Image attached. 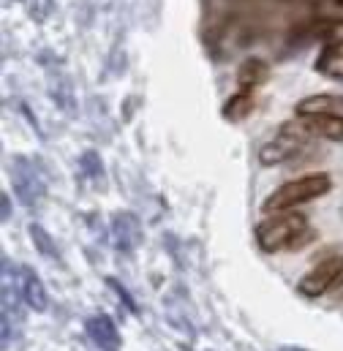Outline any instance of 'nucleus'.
<instances>
[{"mask_svg": "<svg viewBox=\"0 0 343 351\" xmlns=\"http://www.w3.org/2000/svg\"><path fill=\"white\" fill-rule=\"evenodd\" d=\"M333 188V180L330 175H305L300 180H292L286 185H281L275 193H270L261 204L264 213H281V210H292L297 204H305V202H314L319 196H324L327 191Z\"/></svg>", "mask_w": 343, "mask_h": 351, "instance_id": "f257e3e1", "label": "nucleus"}, {"mask_svg": "<svg viewBox=\"0 0 343 351\" xmlns=\"http://www.w3.org/2000/svg\"><path fill=\"white\" fill-rule=\"evenodd\" d=\"M308 229V218L303 213L281 210V215H272L257 226V243L261 251L278 254L283 248H292V243Z\"/></svg>", "mask_w": 343, "mask_h": 351, "instance_id": "f03ea898", "label": "nucleus"}, {"mask_svg": "<svg viewBox=\"0 0 343 351\" xmlns=\"http://www.w3.org/2000/svg\"><path fill=\"white\" fill-rule=\"evenodd\" d=\"M8 175H11V185H14V193L16 199L25 204V207H36L44 193H47V182L41 172L36 169V164L25 156H11L8 161Z\"/></svg>", "mask_w": 343, "mask_h": 351, "instance_id": "7ed1b4c3", "label": "nucleus"}, {"mask_svg": "<svg viewBox=\"0 0 343 351\" xmlns=\"http://www.w3.org/2000/svg\"><path fill=\"white\" fill-rule=\"evenodd\" d=\"M341 275H343V256H327V259H322V262L316 264L311 272H305L300 278L297 289H300L303 297H311L314 300V297L327 294L333 286H338L341 283Z\"/></svg>", "mask_w": 343, "mask_h": 351, "instance_id": "20e7f679", "label": "nucleus"}, {"mask_svg": "<svg viewBox=\"0 0 343 351\" xmlns=\"http://www.w3.org/2000/svg\"><path fill=\"white\" fill-rule=\"evenodd\" d=\"M112 243L117 251H134L142 243V226L134 213H115L112 215Z\"/></svg>", "mask_w": 343, "mask_h": 351, "instance_id": "39448f33", "label": "nucleus"}, {"mask_svg": "<svg viewBox=\"0 0 343 351\" xmlns=\"http://www.w3.org/2000/svg\"><path fill=\"white\" fill-rule=\"evenodd\" d=\"M19 291H22V302H25L30 311L44 313V311L49 308V294H47V289H44L38 272H36L33 267H27V264L19 267Z\"/></svg>", "mask_w": 343, "mask_h": 351, "instance_id": "423d86ee", "label": "nucleus"}, {"mask_svg": "<svg viewBox=\"0 0 343 351\" xmlns=\"http://www.w3.org/2000/svg\"><path fill=\"white\" fill-rule=\"evenodd\" d=\"M85 332H87V338L95 343V349L120 351V332H117V324H115V322H112L106 313L87 316Z\"/></svg>", "mask_w": 343, "mask_h": 351, "instance_id": "0eeeda50", "label": "nucleus"}, {"mask_svg": "<svg viewBox=\"0 0 343 351\" xmlns=\"http://www.w3.org/2000/svg\"><path fill=\"white\" fill-rule=\"evenodd\" d=\"M300 147H303V142H297L294 136H289V134L281 131L272 142H267V145L259 150V161H261L264 167H278V164L289 161Z\"/></svg>", "mask_w": 343, "mask_h": 351, "instance_id": "6e6552de", "label": "nucleus"}, {"mask_svg": "<svg viewBox=\"0 0 343 351\" xmlns=\"http://www.w3.org/2000/svg\"><path fill=\"white\" fill-rule=\"evenodd\" d=\"M297 117H303V114H297ZM303 123L311 131V136L343 142V117L335 112H330V114H305Z\"/></svg>", "mask_w": 343, "mask_h": 351, "instance_id": "1a4fd4ad", "label": "nucleus"}, {"mask_svg": "<svg viewBox=\"0 0 343 351\" xmlns=\"http://www.w3.org/2000/svg\"><path fill=\"white\" fill-rule=\"evenodd\" d=\"M338 106H343L341 95H330V93H319V95H308L297 104V114H330Z\"/></svg>", "mask_w": 343, "mask_h": 351, "instance_id": "9d476101", "label": "nucleus"}, {"mask_svg": "<svg viewBox=\"0 0 343 351\" xmlns=\"http://www.w3.org/2000/svg\"><path fill=\"white\" fill-rule=\"evenodd\" d=\"M267 77H270L267 63L259 60V58H248V60L240 66V71H237V85H240L243 90L257 88V85H261Z\"/></svg>", "mask_w": 343, "mask_h": 351, "instance_id": "9b49d317", "label": "nucleus"}, {"mask_svg": "<svg viewBox=\"0 0 343 351\" xmlns=\"http://www.w3.org/2000/svg\"><path fill=\"white\" fill-rule=\"evenodd\" d=\"M316 69L333 80H343V44H327Z\"/></svg>", "mask_w": 343, "mask_h": 351, "instance_id": "f8f14e48", "label": "nucleus"}, {"mask_svg": "<svg viewBox=\"0 0 343 351\" xmlns=\"http://www.w3.org/2000/svg\"><path fill=\"white\" fill-rule=\"evenodd\" d=\"M30 240H33V245H36V251L44 256V259H49V262H60V251H58V245H55V240H52V234L41 226V223H30Z\"/></svg>", "mask_w": 343, "mask_h": 351, "instance_id": "ddd939ff", "label": "nucleus"}, {"mask_svg": "<svg viewBox=\"0 0 343 351\" xmlns=\"http://www.w3.org/2000/svg\"><path fill=\"white\" fill-rule=\"evenodd\" d=\"M251 109H254V101H251L248 90H243V93H235V95L224 104V117H226L229 123H240V120H246V117L251 114Z\"/></svg>", "mask_w": 343, "mask_h": 351, "instance_id": "4468645a", "label": "nucleus"}, {"mask_svg": "<svg viewBox=\"0 0 343 351\" xmlns=\"http://www.w3.org/2000/svg\"><path fill=\"white\" fill-rule=\"evenodd\" d=\"M80 167H82V172H85L90 180H101V177H104V164H101V156H98L95 150H87V153H82Z\"/></svg>", "mask_w": 343, "mask_h": 351, "instance_id": "2eb2a0df", "label": "nucleus"}, {"mask_svg": "<svg viewBox=\"0 0 343 351\" xmlns=\"http://www.w3.org/2000/svg\"><path fill=\"white\" fill-rule=\"evenodd\" d=\"M106 286H109V289H112L115 294H120V300H123V305H126V308H128L131 313H139V308H137V302H134V297H131V294H128V291L123 289V283H120L117 278H106Z\"/></svg>", "mask_w": 343, "mask_h": 351, "instance_id": "dca6fc26", "label": "nucleus"}, {"mask_svg": "<svg viewBox=\"0 0 343 351\" xmlns=\"http://www.w3.org/2000/svg\"><path fill=\"white\" fill-rule=\"evenodd\" d=\"M0 218L8 221L11 218V204H8V193H0Z\"/></svg>", "mask_w": 343, "mask_h": 351, "instance_id": "f3484780", "label": "nucleus"}, {"mask_svg": "<svg viewBox=\"0 0 343 351\" xmlns=\"http://www.w3.org/2000/svg\"><path fill=\"white\" fill-rule=\"evenodd\" d=\"M278 351H308V349H300V346H283V349H278Z\"/></svg>", "mask_w": 343, "mask_h": 351, "instance_id": "a211bd4d", "label": "nucleus"}, {"mask_svg": "<svg viewBox=\"0 0 343 351\" xmlns=\"http://www.w3.org/2000/svg\"><path fill=\"white\" fill-rule=\"evenodd\" d=\"M341 294H343V289H341Z\"/></svg>", "mask_w": 343, "mask_h": 351, "instance_id": "6ab92c4d", "label": "nucleus"}]
</instances>
